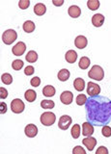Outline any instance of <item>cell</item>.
Returning a JSON list of instances; mask_svg holds the SVG:
<instances>
[{"instance_id":"cell-3","label":"cell","mask_w":111,"mask_h":154,"mask_svg":"<svg viewBox=\"0 0 111 154\" xmlns=\"http://www.w3.org/2000/svg\"><path fill=\"white\" fill-rule=\"evenodd\" d=\"M17 32L14 30H13V29H8V30H6L3 33L2 41H3V42L5 43V45H10L17 40Z\"/></svg>"},{"instance_id":"cell-11","label":"cell","mask_w":111,"mask_h":154,"mask_svg":"<svg viewBox=\"0 0 111 154\" xmlns=\"http://www.w3.org/2000/svg\"><path fill=\"white\" fill-rule=\"evenodd\" d=\"M24 132H25V135L29 138H34L37 136L38 134V127L35 124H28L26 125L25 129H24Z\"/></svg>"},{"instance_id":"cell-39","label":"cell","mask_w":111,"mask_h":154,"mask_svg":"<svg viewBox=\"0 0 111 154\" xmlns=\"http://www.w3.org/2000/svg\"><path fill=\"white\" fill-rule=\"evenodd\" d=\"M53 5H55V6H62L63 4H64V0H53L52 1Z\"/></svg>"},{"instance_id":"cell-10","label":"cell","mask_w":111,"mask_h":154,"mask_svg":"<svg viewBox=\"0 0 111 154\" xmlns=\"http://www.w3.org/2000/svg\"><path fill=\"white\" fill-rule=\"evenodd\" d=\"M82 143L87 147V149H88L89 151H92L97 144V140H96V138L89 136V137H86L85 139L82 140Z\"/></svg>"},{"instance_id":"cell-2","label":"cell","mask_w":111,"mask_h":154,"mask_svg":"<svg viewBox=\"0 0 111 154\" xmlns=\"http://www.w3.org/2000/svg\"><path fill=\"white\" fill-rule=\"evenodd\" d=\"M88 76L92 79H95L97 81H101L104 77V71L103 69V67L100 66H93L92 69L89 70Z\"/></svg>"},{"instance_id":"cell-33","label":"cell","mask_w":111,"mask_h":154,"mask_svg":"<svg viewBox=\"0 0 111 154\" xmlns=\"http://www.w3.org/2000/svg\"><path fill=\"white\" fill-rule=\"evenodd\" d=\"M30 84L33 87H39V86H40V84H41L40 77H33V78L31 79V81H30Z\"/></svg>"},{"instance_id":"cell-36","label":"cell","mask_w":111,"mask_h":154,"mask_svg":"<svg viewBox=\"0 0 111 154\" xmlns=\"http://www.w3.org/2000/svg\"><path fill=\"white\" fill-rule=\"evenodd\" d=\"M8 96V91L3 88V87H1L0 88V98L1 99H5Z\"/></svg>"},{"instance_id":"cell-26","label":"cell","mask_w":111,"mask_h":154,"mask_svg":"<svg viewBox=\"0 0 111 154\" xmlns=\"http://www.w3.org/2000/svg\"><path fill=\"white\" fill-rule=\"evenodd\" d=\"M71 134L74 139H78L80 137V125L79 124H75L71 128Z\"/></svg>"},{"instance_id":"cell-4","label":"cell","mask_w":111,"mask_h":154,"mask_svg":"<svg viewBox=\"0 0 111 154\" xmlns=\"http://www.w3.org/2000/svg\"><path fill=\"white\" fill-rule=\"evenodd\" d=\"M55 120H56L55 115L51 112H45L41 116V122L45 126H51L55 122Z\"/></svg>"},{"instance_id":"cell-13","label":"cell","mask_w":111,"mask_h":154,"mask_svg":"<svg viewBox=\"0 0 111 154\" xmlns=\"http://www.w3.org/2000/svg\"><path fill=\"white\" fill-rule=\"evenodd\" d=\"M87 43H88V41L84 36H77L75 40V45L77 48L79 49H83L87 46Z\"/></svg>"},{"instance_id":"cell-20","label":"cell","mask_w":111,"mask_h":154,"mask_svg":"<svg viewBox=\"0 0 111 154\" xmlns=\"http://www.w3.org/2000/svg\"><path fill=\"white\" fill-rule=\"evenodd\" d=\"M70 76H71L70 71L68 69H61L59 72H58V79H59L60 81H62V82L67 81L68 79L70 78Z\"/></svg>"},{"instance_id":"cell-23","label":"cell","mask_w":111,"mask_h":154,"mask_svg":"<svg viewBox=\"0 0 111 154\" xmlns=\"http://www.w3.org/2000/svg\"><path fill=\"white\" fill-rule=\"evenodd\" d=\"M78 66L81 69H87L88 66H90V59L88 57H82L80 58V61L78 63Z\"/></svg>"},{"instance_id":"cell-30","label":"cell","mask_w":111,"mask_h":154,"mask_svg":"<svg viewBox=\"0 0 111 154\" xmlns=\"http://www.w3.org/2000/svg\"><path fill=\"white\" fill-rule=\"evenodd\" d=\"M87 100L88 99H87V96L85 94H78L76 97V104L79 106H82L87 102Z\"/></svg>"},{"instance_id":"cell-6","label":"cell","mask_w":111,"mask_h":154,"mask_svg":"<svg viewBox=\"0 0 111 154\" xmlns=\"http://www.w3.org/2000/svg\"><path fill=\"white\" fill-rule=\"evenodd\" d=\"M87 93H88L90 96L99 95L100 93V85L94 83V82H88V85H87Z\"/></svg>"},{"instance_id":"cell-32","label":"cell","mask_w":111,"mask_h":154,"mask_svg":"<svg viewBox=\"0 0 111 154\" xmlns=\"http://www.w3.org/2000/svg\"><path fill=\"white\" fill-rule=\"evenodd\" d=\"M101 133L104 137H110L111 136V127H109L108 125H105V126L103 127V130H101Z\"/></svg>"},{"instance_id":"cell-29","label":"cell","mask_w":111,"mask_h":154,"mask_svg":"<svg viewBox=\"0 0 111 154\" xmlns=\"http://www.w3.org/2000/svg\"><path fill=\"white\" fill-rule=\"evenodd\" d=\"M24 66V63L21 60H14L12 63V67L14 70H21Z\"/></svg>"},{"instance_id":"cell-18","label":"cell","mask_w":111,"mask_h":154,"mask_svg":"<svg viewBox=\"0 0 111 154\" xmlns=\"http://www.w3.org/2000/svg\"><path fill=\"white\" fill-rule=\"evenodd\" d=\"M55 88L53 86H50V85H48V86H46L45 88L43 89V94L46 96V97H51V96H53L55 94Z\"/></svg>"},{"instance_id":"cell-15","label":"cell","mask_w":111,"mask_h":154,"mask_svg":"<svg viewBox=\"0 0 111 154\" xmlns=\"http://www.w3.org/2000/svg\"><path fill=\"white\" fill-rule=\"evenodd\" d=\"M68 13H69V16L71 17H74V18H76L80 16L81 14V10L78 6H76V5H72L69 8L68 10Z\"/></svg>"},{"instance_id":"cell-31","label":"cell","mask_w":111,"mask_h":154,"mask_svg":"<svg viewBox=\"0 0 111 154\" xmlns=\"http://www.w3.org/2000/svg\"><path fill=\"white\" fill-rule=\"evenodd\" d=\"M29 5H30V1L29 0H21L18 2V7L21 10H26L29 7Z\"/></svg>"},{"instance_id":"cell-21","label":"cell","mask_w":111,"mask_h":154,"mask_svg":"<svg viewBox=\"0 0 111 154\" xmlns=\"http://www.w3.org/2000/svg\"><path fill=\"white\" fill-rule=\"evenodd\" d=\"M24 97H25V99L28 102H33V101H35L37 97V94H36V91L33 90H27L26 93L24 94Z\"/></svg>"},{"instance_id":"cell-35","label":"cell","mask_w":111,"mask_h":154,"mask_svg":"<svg viewBox=\"0 0 111 154\" xmlns=\"http://www.w3.org/2000/svg\"><path fill=\"white\" fill-rule=\"evenodd\" d=\"M72 153L74 154H85L86 153V151L84 150V148L83 147H81V146H75L74 149H72Z\"/></svg>"},{"instance_id":"cell-9","label":"cell","mask_w":111,"mask_h":154,"mask_svg":"<svg viewBox=\"0 0 111 154\" xmlns=\"http://www.w3.org/2000/svg\"><path fill=\"white\" fill-rule=\"evenodd\" d=\"M74 99V94L70 91H65L64 93H62L60 95V100L63 104L65 105H70Z\"/></svg>"},{"instance_id":"cell-37","label":"cell","mask_w":111,"mask_h":154,"mask_svg":"<svg viewBox=\"0 0 111 154\" xmlns=\"http://www.w3.org/2000/svg\"><path fill=\"white\" fill-rule=\"evenodd\" d=\"M96 153L97 154H107L108 150H107V148L104 147V146H100L98 149H97Z\"/></svg>"},{"instance_id":"cell-19","label":"cell","mask_w":111,"mask_h":154,"mask_svg":"<svg viewBox=\"0 0 111 154\" xmlns=\"http://www.w3.org/2000/svg\"><path fill=\"white\" fill-rule=\"evenodd\" d=\"M74 87L77 91H82L85 88V82L82 78H76L74 81Z\"/></svg>"},{"instance_id":"cell-7","label":"cell","mask_w":111,"mask_h":154,"mask_svg":"<svg viewBox=\"0 0 111 154\" xmlns=\"http://www.w3.org/2000/svg\"><path fill=\"white\" fill-rule=\"evenodd\" d=\"M71 122H72V119L70 116H67V115L62 116L59 119V122H58V126L62 130H67L71 124Z\"/></svg>"},{"instance_id":"cell-27","label":"cell","mask_w":111,"mask_h":154,"mask_svg":"<svg viewBox=\"0 0 111 154\" xmlns=\"http://www.w3.org/2000/svg\"><path fill=\"white\" fill-rule=\"evenodd\" d=\"M87 6L91 11H96L100 8V1L99 0H89L87 2Z\"/></svg>"},{"instance_id":"cell-24","label":"cell","mask_w":111,"mask_h":154,"mask_svg":"<svg viewBox=\"0 0 111 154\" xmlns=\"http://www.w3.org/2000/svg\"><path fill=\"white\" fill-rule=\"evenodd\" d=\"M25 59L27 62L29 63H35L37 62L38 60V54L37 53L34 51V50H30L29 51L27 54H26V57H25Z\"/></svg>"},{"instance_id":"cell-28","label":"cell","mask_w":111,"mask_h":154,"mask_svg":"<svg viewBox=\"0 0 111 154\" xmlns=\"http://www.w3.org/2000/svg\"><path fill=\"white\" fill-rule=\"evenodd\" d=\"M1 81L4 84L6 85H10L13 82V77L10 73H3L1 75Z\"/></svg>"},{"instance_id":"cell-12","label":"cell","mask_w":111,"mask_h":154,"mask_svg":"<svg viewBox=\"0 0 111 154\" xmlns=\"http://www.w3.org/2000/svg\"><path fill=\"white\" fill-rule=\"evenodd\" d=\"M94 133V127L91 122H84L82 124V135L85 137H89Z\"/></svg>"},{"instance_id":"cell-25","label":"cell","mask_w":111,"mask_h":154,"mask_svg":"<svg viewBox=\"0 0 111 154\" xmlns=\"http://www.w3.org/2000/svg\"><path fill=\"white\" fill-rule=\"evenodd\" d=\"M41 107L43 109H52L55 107V103L53 102L52 100H48V99H43L41 102Z\"/></svg>"},{"instance_id":"cell-22","label":"cell","mask_w":111,"mask_h":154,"mask_svg":"<svg viewBox=\"0 0 111 154\" xmlns=\"http://www.w3.org/2000/svg\"><path fill=\"white\" fill-rule=\"evenodd\" d=\"M35 23L31 20H26L23 23V30L26 33H32L34 30H35Z\"/></svg>"},{"instance_id":"cell-5","label":"cell","mask_w":111,"mask_h":154,"mask_svg":"<svg viewBox=\"0 0 111 154\" xmlns=\"http://www.w3.org/2000/svg\"><path fill=\"white\" fill-rule=\"evenodd\" d=\"M25 108V105H24L23 101L19 98L14 99L11 102V109L14 114H21L24 111Z\"/></svg>"},{"instance_id":"cell-1","label":"cell","mask_w":111,"mask_h":154,"mask_svg":"<svg viewBox=\"0 0 111 154\" xmlns=\"http://www.w3.org/2000/svg\"><path fill=\"white\" fill-rule=\"evenodd\" d=\"M87 119L91 123L100 126L111 119V101L107 97L95 95L86 102Z\"/></svg>"},{"instance_id":"cell-38","label":"cell","mask_w":111,"mask_h":154,"mask_svg":"<svg viewBox=\"0 0 111 154\" xmlns=\"http://www.w3.org/2000/svg\"><path fill=\"white\" fill-rule=\"evenodd\" d=\"M0 113L1 114H5L6 113V111H7V105H6V103L5 102H1L0 103Z\"/></svg>"},{"instance_id":"cell-34","label":"cell","mask_w":111,"mask_h":154,"mask_svg":"<svg viewBox=\"0 0 111 154\" xmlns=\"http://www.w3.org/2000/svg\"><path fill=\"white\" fill-rule=\"evenodd\" d=\"M34 71H35V69H34L32 66H28L25 67V69H24V73L27 76H30L34 73Z\"/></svg>"},{"instance_id":"cell-8","label":"cell","mask_w":111,"mask_h":154,"mask_svg":"<svg viewBox=\"0 0 111 154\" xmlns=\"http://www.w3.org/2000/svg\"><path fill=\"white\" fill-rule=\"evenodd\" d=\"M26 50V45L23 42H18L14 46H13V54L16 56H21Z\"/></svg>"},{"instance_id":"cell-14","label":"cell","mask_w":111,"mask_h":154,"mask_svg":"<svg viewBox=\"0 0 111 154\" xmlns=\"http://www.w3.org/2000/svg\"><path fill=\"white\" fill-rule=\"evenodd\" d=\"M104 22V17L101 14H96L92 17V23L95 27H100Z\"/></svg>"},{"instance_id":"cell-16","label":"cell","mask_w":111,"mask_h":154,"mask_svg":"<svg viewBox=\"0 0 111 154\" xmlns=\"http://www.w3.org/2000/svg\"><path fill=\"white\" fill-rule=\"evenodd\" d=\"M46 12V7L45 4L43 3H38L34 6V13H35L37 16H43Z\"/></svg>"},{"instance_id":"cell-17","label":"cell","mask_w":111,"mask_h":154,"mask_svg":"<svg viewBox=\"0 0 111 154\" xmlns=\"http://www.w3.org/2000/svg\"><path fill=\"white\" fill-rule=\"evenodd\" d=\"M66 61L70 64H74L77 59V53L75 50H69L65 55Z\"/></svg>"}]
</instances>
